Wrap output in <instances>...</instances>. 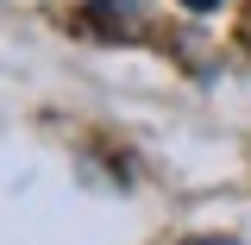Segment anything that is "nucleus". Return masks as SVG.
Listing matches in <instances>:
<instances>
[{
	"label": "nucleus",
	"mask_w": 251,
	"mask_h": 245,
	"mask_svg": "<svg viewBox=\"0 0 251 245\" xmlns=\"http://www.w3.org/2000/svg\"><path fill=\"white\" fill-rule=\"evenodd\" d=\"M195 245H239V239H195Z\"/></svg>",
	"instance_id": "f03ea898"
},
{
	"label": "nucleus",
	"mask_w": 251,
	"mask_h": 245,
	"mask_svg": "<svg viewBox=\"0 0 251 245\" xmlns=\"http://www.w3.org/2000/svg\"><path fill=\"white\" fill-rule=\"evenodd\" d=\"M188 13H214V6H226V0H182Z\"/></svg>",
	"instance_id": "f257e3e1"
}]
</instances>
